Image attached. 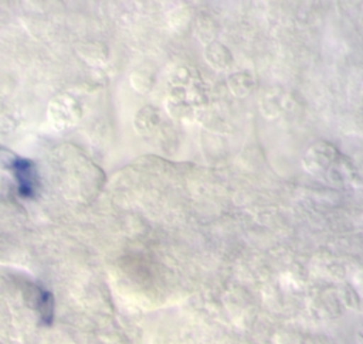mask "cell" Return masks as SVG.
<instances>
[{"label": "cell", "mask_w": 363, "mask_h": 344, "mask_svg": "<svg viewBox=\"0 0 363 344\" xmlns=\"http://www.w3.org/2000/svg\"><path fill=\"white\" fill-rule=\"evenodd\" d=\"M206 62L216 71H225L234 64L231 51L221 42H208L204 48Z\"/></svg>", "instance_id": "cell-2"}, {"label": "cell", "mask_w": 363, "mask_h": 344, "mask_svg": "<svg viewBox=\"0 0 363 344\" xmlns=\"http://www.w3.org/2000/svg\"><path fill=\"white\" fill-rule=\"evenodd\" d=\"M227 86L235 98H245L255 89L257 79L247 71H237L228 75Z\"/></svg>", "instance_id": "cell-3"}, {"label": "cell", "mask_w": 363, "mask_h": 344, "mask_svg": "<svg viewBox=\"0 0 363 344\" xmlns=\"http://www.w3.org/2000/svg\"><path fill=\"white\" fill-rule=\"evenodd\" d=\"M336 149L326 143V142H319L313 146L309 147V150L305 154V166L311 171H318L326 168L333 160H335Z\"/></svg>", "instance_id": "cell-1"}]
</instances>
